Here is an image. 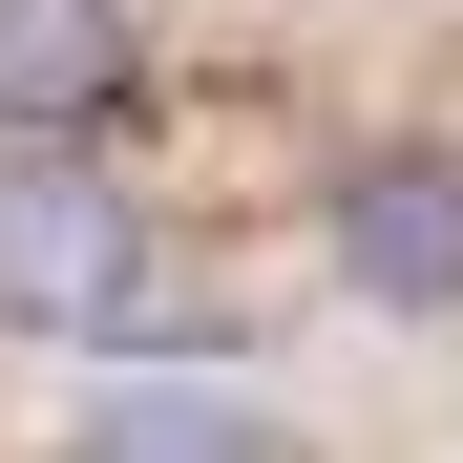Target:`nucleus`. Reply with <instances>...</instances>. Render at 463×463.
<instances>
[{
  "label": "nucleus",
  "instance_id": "f257e3e1",
  "mask_svg": "<svg viewBox=\"0 0 463 463\" xmlns=\"http://www.w3.org/2000/svg\"><path fill=\"white\" fill-rule=\"evenodd\" d=\"M147 190L106 169V147H0V337H43V358H106L147 337Z\"/></svg>",
  "mask_w": 463,
  "mask_h": 463
},
{
  "label": "nucleus",
  "instance_id": "f03ea898",
  "mask_svg": "<svg viewBox=\"0 0 463 463\" xmlns=\"http://www.w3.org/2000/svg\"><path fill=\"white\" fill-rule=\"evenodd\" d=\"M337 295H379V317H463V147H379V169H337Z\"/></svg>",
  "mask_w": 463,
  "mask_h": 463
},
{
  "label": "nucleus",
  "instance_id": "7ed1b4c3",
  "mask_svg": "<svg viewBox=\"0 0 463 463\" xmlns=\"http://www.w3.org/2000/svg\"><path fill=\"white\" fill-rule=\"evenodd\" d=\"M127 85V0H0V127L85 147V106Z\"/></svg>",
  "mask_w": 463,
  "mask_h": 463
},
{
  "label": "nucleus",
  "instance_id": "20e7f679",
  "mask_svg": "<svg viewBox=\"0 0 463 463\" xmlns=\"http://www.w3.org/2000/svg\"><path fill=\"white\" fill-rule=\"evenodd\" d=\"M63 463H295V442H274V401L147 358V379H106V401H85V442H63Z\"/></svg>",
  "mask_w": 463,
  "mask_h": 463
}]
</instances>
